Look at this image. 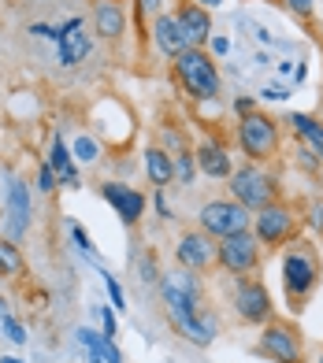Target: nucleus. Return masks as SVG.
<instances>
[{
	"label": "nucleus",
	"mask_w": 323,
	"mask_h": 363,
	"mask_svg": "<svg viewBox=\"0 0 323 363\" xmlns=\"http://www.w3.org/2000/svg\"><path fill=\"white\" fill-rule=\"evenodd\" d=\"M190 274H193V271H190ZM190 274L175 271V274H168V278H160V301H164L168 319L175 323V330H179L186 341H193V345H212L216 326L204 323V315H201V289H197V282H193Z\"/></svg>",
	"instance_id": "f257e3e1"
},
{
	"label": "nucleus",
	"mask_w": 323,
	"mask_h": 363,
	"mask_svg": "<svg viewBox=\"0 0 323 363\" xmlns=\"http://www.w3.org/2000/svg\"><path fill=\"white\" fill-rule=\"evenodd\" d=\"M227 186H231V201H238L241 208H249V211H261V208H268V204L279 201V178L268 174L261 163L234 167Z\"/></svg>",
	"instance_id": "f03ea898"
},
{
	"label": "nucleus",
	"mask_w": 323,
	"mask_h": 363,
	"mask_svg": "<svg viewBox=\"0 0 323 363\" xmlns=\"http://www.w3.org/2000/svg\"><path fill=\"white\" fill-rule=\"evenodd\" d=\"M175 74H179L182 89L193 101H212V96H219V71H216L212 56L197 45L186 48L182 56H175Z\"/></svg>",
	"instance_id": "7ed1b4c3"
},
{
	"label": "nucleus",
	"mask_w": 323,
	"mask_h": 363,
	"mask_svg": "<svg viewBox=\"0 0 323 363\" xmlns=\"http://www.w3.org/2000/svg\"><path fill=\"white\" fill-rule=\"evenodd\" d=\"M283 286H286V301L290 304H305L312 296V289L319 286V259L309 245L290 249L283 259Z\"/></svg>",
	"instance_id": "20e7f679"
},
{
	"label": "nucleus",
	"mask_w": 323,
	"mask_h": 363,
	"mask_svg": "<svg viewBox=\"0 0 323 363\" xmlns=\"http://www.w3.org/2000/svg\"><path fill=\"white\" fill-rule=\"evenodd\" d=\"M238 145L253 163H268L279 156V126L264 111H249L238 123Z\"/></svg>",
	"instance_id": "39448f33"
},
{
	"label": "nucleus",
	"mask_w": 323,
	"mask_h": 363,
	"mask_svg": "<svg viewBox=\"0 0 323 363\" xmlns=\"http://www.w3.org/2000/svg\"><path fill=\"white\" fill-rule=\"evenodd\" d=\"M261 352L275 363H305V337L294 323L271 319L261 330Z\"/></svg>",
	"instance_id": "423d86ee"
},
{
	"label": "nucleus",
	"mask_w": 323,
	"mask_h": 363,
	"mask_svg": "<svg viewBox=\"0 0 323 363\" xmlns=\"http://www.w3.org/2000/svg\"><path fill=\"white\" fill-rule=\"evenodd\" d=\"M261 263V238L253 230H238L231 238H219V267L234 274V278H246L249 271H256Z\"/></svg>",
	"instance_id": "0eeeda50"
},
{
	"label": "nucleus",
	"mask_w": 323,
	"mask_h": 363,
	"mask_svg": "<svg viewBox=\"0 0 323 363\" xmlns=\"http://www.w3.org/2000/svg\"><path fill=\"white\" fill-rule=\"evenodd\" d=\"M253 234L261 238V245H268V249H283V245L294 241V234H297V216L286 204L275 201V204H268V208L256 211Z\"/></svg>",
	"instance_id": "6e6552de"
},
{
	"label": "nucleus",
	"mask_w": 323,
	"mask_h": 363,
	"mask_svg": "<svg viewBox=\"0 0 323 363\" xmlns=\"http://www.w3.org/2000/svg\"><path fill=\"white\" fill-rule=\"evenodd\" d=\"M201 230L212 238H231L238 230H249L253 219H249V208H241L238 201H208L201 208Z\"/></svg>",
	"instance_id": "1a4fd4ad"
},
{
	"label": "nucleus",
	"mask_w": 323,
	"mask_h": 363,
	"mask_svg": "<svg viewBox=\"0 0 323 363\" xmlns=\"http://www.w3.org/2000/svg\"><path fill=\"white\" fill-rule=\"evenodd\" d=\"M234 311L253 326L271 323L275 319V304H271V296H268V286L256 282V278H241L234 286Z\"/></svg>",
	"instance_id": "9d476101"
},
{
	"label": "nucleus",
	"mask_w": 323,
	"mask_h": 363,
	"mask_svg": "<svg viewBox=\"0 0 323 363\" xmlns=\"http://www.w3.org/2000/svg\"><path fill=\"white\" fill-rule=\"evenodd\" d=\"M179 263L193 274H204L219 263V245L212 241V234L204 230H190V234L179 238Z\"/></svg>",
	"instance_id": "9b49d317"
},
{
	"label": "nucleus",
	"mask_w": 323,
	"mask_h": 363,
	"mask_svg": "<svg viewBox=\"0 0 323 363\" xmlns=\"http://www.w3.org/2000/svg\"><path fill=\"white\" fill-rule=\"evenodd\" d=\"M56 45H60V63H63V67H78V63L89 56L93 38H89V30H86L82 19H71V23L60 26Z\"/></svg>",
	"instance_id": "f8f14e48"
},
{
	"label": "nucleus",
	"mask_w": 323,
	"mask_h": 363,
	"mask_svg": "<svg viewBox=\"0 0 323 363\" xmlns=\"http://www.w3.org/2000/svg\"><path fill=\"white\" fill-rule=\"evenodd\" d=\"M153 41H156L160 52L171 56V60L182 56L186 48H193L186 26L179 23V15H156V19H153Z\"/></svg>",
	"instance_id": "ddd939ff"
},
{
	"label": "nucleus",
	"mask_w": 323,
	"mask_h": 363,
	"mask_svg": "<svg viewBox=\"0 0 323 363\" xmlns=\"http://www.w3.org/2000/svg\"><path fill=\"white\" fill-rule=\"evenodd\" d=\"M104 201L119 211V219L126 223V226H134L138 219H141V211H145V196L138 193V189H131V186H119V182H104Z\"/></svg>",
	"instance_id": "4468645a"
},
{
	"label": "nucleus",
	"mask_w": 323,
	"mask_h": 363,
	"mask_svg": "<svg viewBox=\"0 0 323 363\" xmlns=\"http://www.w3.org/2000/svg\"><path fill=\"white\" fill-rule=\"evenodd\" d=\"M175 15H179V23L186 26L190 41L204 48V41H212V15H208V8L193 4V0H182L179 8H175Z\"/></svg>",
	"instance_id": "2eb2a0df"
},
{
	"label": "nucleus",
	"mask_w": 323,
	"mask_h": 363,
	"mask_svg": "<svg viewBox=\"0 0 323 363\" xmlns=\"http://www.w3.org/2000/svg\"><path fill=\"white\" fill-rule=\"evenodd\" d=\"M8 216H11V241L23 238L30 223V193L19 178H8Z\"/></svg>",
	"instance_id": "dca6fc26"
},
{
	"label": "nucleus",
	"mask_w": 323,
	"mask_h": 363,
	"mask_svg": "<svg viewBox=\"0 0 323 363\" xmlns=\"http://www.w3.org/2000/svg\"><path fill=\"white\" fill-rule=\"evenodd\" d=\"M197 171H204V174H212V178H231V156L223 152V148L216 145V141H201V148H197Z\"/></svg>",
	"instance_id": "f3484780"
},
{
	"label": "nucleus",
	"mask_w": 323,
	"mask_h": 363,
	"mask_svg": "<svg viewBox=\"0 0 323 363\" xmlns=\"http://www.w3.org/2000/svg\"><path fill=\"white\" fill-rule=\"evenodd\" d=\"M145 174H149V182L156 189H164L171 186V178H175V160L164 152V148H145Z\"/></svg>",
	"instance_id": "a211bd4d"
},
{
	"label": "nucleus",
	"mask_w": 323,
	"mask_h": 363,
	"mask_svg": "<svg viewBox=\"0 0 323 363\" xmlns=\"http://www.w3.org/2000/svg\"><path fill=\"white\" fill-rule=\"evenodd\" d=\"M97 34L108 38V41L123 34V8L116 0H101V4H97Z\"/></svg>",
	"instance_id": "6ab92c4d"
},
{
	"label": "nucleus",
	"mask_w": 323,
	"mask_h": 363,
	"mask_svg": "<svg viewBox=\"0 0 323 363\" xmlns=\"http://www.w3.org/2000/svg\"><path fill=\"white\" fill-rule=\"evenodd\" d=\"M290 123H294V130H297V134H301L305 141H309V148L323 160V123H316L312 115H301V111L290 115Z\"/></svg>",
	"instance_id": "aec40b11"
},
{
	"label": "nucleus",
	"mask_w": 323,
	"mask_h": 363,
	"mask_svg": "<svg viewBox=\"0 0 323 363\" xmlns=\"http://www.w3.org/2000/svg\"><path fill=\"white\" fill-rule=\"evenodd\" d=\"M48 167L60 174V182H67V186H75V182H78V171H75V163H71V152L63 148L60 138L53 141V152H48Z\"/></svg>",
	"instance_id": "412c9836"
},
{
	"label": "nucleus",
	"mask_w": 323,
	"mask_h": 363,
	"mask_svg": "<svg viewBox=\"0 0 323 363\" xmlns=\"http://www.w3.org/2000/svg\"><path fill=\"white\" fill-rule=\"evenodd\" d=\"M23 271H26V259L15 249V241H0V278H19Z\"/></svg>",
	"instance_id": "4be33fe9"
},
{
	"label": "nucleus",
	"mask_w": 323,
	"mask_h": 363,
	"mask_svg": "<svg viewBox=\"0 0 323 363\" xmlns=\"http://www.w3.org/2000/svg\"><path fill=\"white\" fill-rule=\"evenodd\" d=\"M193 167H197V160H193V152H175V182H182V186H190L193 182Z\"/></svg>",
	"instance_id": "5701e85b"
},
{
	"label": "nucleus",
	"mask_w": 323,
	"mask_h": 363,
	"mask_svg": "<svg viewBox=\"0 0 323 363\" xmlns=\"http://www.w3.org/2000/svg\"><path fill=\"white\" fill-rule=\"evenodd\" d=\"M0 323H4V334H8V341H15V345H26V330H23L19 323H15L11 315H4Z\"/></svg>",
	"instance_id": "b1692460"
},
{
	"label": "nucleus",
	"mask_w": 323,
	"mask_h": 363,
	"mask_svg": "<svg viewBox=\"0 0 323 363\" xmlns=\"http://www.w3.org/2000/svg\"><path fill=\"white\" fill-rule=\"evenodd\" d=\"M71 238H75V245H78V249H82V252L97 256V249H93V241H89V234H86V230L78 226V223H71Z\"/></svg>",
	"instance_id": "393cba45"
},
{
	"label": "nucleus",
	"mask_w": 323,
	"mask_h": 363,
	"mask_svg": "<svg viewBox=\"0 0 323 363\" xmlns=\"http://www.w3.org/2000/svg\"><path fill=\"white\" fill-rule=\"evenodd\" d=\"M75 156L86 160V163H93V160H97V145L86 141V138H78V141H75Z\"/></svg>",
	"instance_id": "a878e982"
},
{
	"label": "nucleus",
	"mask_w": 323,
	"mask_h": 363,
	"mask_svg": "<svg viewBox=\"0 0 323 363\" xmlns=\"http://www.w3.org/2000/svg\"><path fill=\"white\" fill-rule=\"evenodd\" d=\"M101 278H104V286H108V293H111V301H116V308H123V304H126V301H123V286H119L108 271H101Z\"/></svg>",
	"instance_id": "bb28decb"
},
{
	"label": "nucleus",
	"mask_w": 323,
	"mask_h": 363,
	"mask_svg": "<svg viewBox=\"0 0 323 363\" xmlns=\"http://www.w3.org/2000/svg\"><path fill=\"white\" fill-rule=\"evenodd\" d=\"M283 4H286L290 11H294V15H309L316 0H283Z\"/></svg>",
	"instance_id": "cd10ccee"
},
{
	"label": "nucleus",
	"mask_w": 323,
	"mask_h": 363,
	"mask_svg": "<svg viewBox=\"0 0 323 363\" xmlns=\"http://www.w3.org/2000/svg\"><path fill=\"white\" fill-rule=\"evenodd\" d=\"M101 319H104V330H101V334L116 341V315H111V311H101Z\"/></svg>",
	"instance_id": "c85d7f7f"
},
{
	"label": "nucleus",
	"mask_w": 323,
	"mask_h": 363,
	"mask_svg": "<svg viewBox=\"0 0 323 363\" xmlns=\"http://www.w3.org/2000/svg\"><path fill=\"white\" fill-rule=\"evenodd\" d=\"M38 186H41V189H53V186H56L53 167H41V174H38Z\"/></svg>",
	"instance_id": "c756f323"
},
{
	"label": "nucleus",
	"mask_w": 323,
	"mask_h": 363,
	"mask_svg": "<svg viewBox=\"0 0 323 363\" xmlns=\"http://www.w3.org/2000/svg\"><path fill=\"white\" fill-rule=\"evenodd\" d=\"M212 52H216V56H227V52H231V41H227V38H212Z\"/></svg>",
	"instance_id": "7c9ffc66"
},
{
	"label": "nucleus",
	"mask_w": 323,
	"mask_h": 363,
	"mask_svg": "<svg viewBox=\"0 0 323 363\" xmlns=\"http://www.w3.org/2000/svg\"><path fill=\"white\" fill-rule=\"evenodd\" d=\"M30 34H38V38H60V30H53V26H30Z\"/></svg>",
	"instance_id": "2f4dec72"
},
{
	"label": "nucleus",
	"mask_w": 323,
	"mask_h": 363,
	"mask_svg": "<svg viewBox=\"0 0 323 363\" xmlns=\"http://www.w3.org/2000/svg\"><path fill=\"white\" fill-rule=\"evenodd\" d=\"M156 208H160V216H164V219H171V208L164 201V193H156Z\"/></svg>",
	"instance_id": "473e14b6"
},
{
	"label": "nucleus",
	"mask_w": 323,
	"mask_h": 363,
	"mask_svg": "<svg viewBox=\"0 0 323 363\" xmlns=\"http://www.w3.org/2000/svg\"><path fill=\"white\" fill-rule=\"evenodd\" d=\"M141 278H149V282L156 278V271H153V259H141Z\"/></svg>",
	"instance_id": "72a5a7b5"
},
{
	"label": "nucleus",
	"mask_w": 323,
	"mask_h": 363,
	"mask_svg": "<svg viewBox=\"0 0 323 363\" xmlns=\"http://www.w3.org/2000/svg\"><path fill=\"white\" fill-rule=\"evenodd\" d=\"M138 4H141V15H145V11H149V15H156V8H160V0H138Z\"/></svg>",
	"instance_id": "f704fd0d"
},
{
	"label": "nucleus",
	"mask_w": 323,
	"mask_h": 363,
	"mask_svg": "<svg viewBox=\"0 0 323 363\" xmlns=\"http://www.w3.org/2000/svg\"><path fill=\"white\" fill-rule=\"evenodd\" d=\"M193 4H201V8L212 11V8H219V4H223V0H193Z\"/></svg>",
	"instance_id": "c9c22d12"
},
{
	"label": "nucleus",
	"mask_w": 323,
	"mask_h": 363,
	"mask_svg": "<svg viewBox=\"0 0 323 363\" xmlns=\"http://www.w3.org/2000/svg\"><path fill=\"white\" fill-rule=\"evenodd\" d=\"M0 363H23V359H15V356H0Z\"/></svg>",
	"instance_id": "e433bc0d"
},
{
	"label": "nucleus",
	"mask_w": 323,
	"mask_h": 363,
	"mask_svg": "<svg viewBox=\"0 0 323 363\" xmlns=\"http://www.w3.org/2000/svg\"><path fill=\"white\" fill-rule=\"evenodd\" d=\"M8 315V308H4V296H0V319H4Z\"/></svg>",
	"instance_id": "4c0bfd02"
},
{
	"label": "nucleus",
	"mask_w": 323,
	"mask_h": 363,
	"mask_svg": "<svg viewBox=\"0 0 323 363\" xmlns=\"http://www.w3.org/2000/svg\"><path fill=\"white\" fill-rule=\"evenodd\" d=\"M319 363H323V359H319Z\"/></svg>",
	"instance_id": "58836bf2"
}]
</instances>
